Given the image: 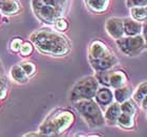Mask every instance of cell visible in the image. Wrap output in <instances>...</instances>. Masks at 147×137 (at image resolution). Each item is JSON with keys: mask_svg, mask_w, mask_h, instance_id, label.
Masks as SVG:
<instances>
[{"mask_svg": "<svg viewBox=\"0 0 147 137\" xmlns=\"http://www.w3.org/2000/svg\"><path fill=\"white\" fill-rule=\"evenodd\" d=\"M32 42L40 51L53 55H65L69 51L71 45L62 35L49 29H40L31 36Z\"/></svg>", "mask_w": 147, "mask_h": 137, "instance_id": "6da1fadb", "label": "cell"}, {"mask_svg": "<svg viewBox=\"0 0 147 137\" xmlns=\"http://www.w3.org/2000/svg\"><path fill=\"white\" fill-rule=\"evenodd\" d=\"M74 106L82 118L90 128H100L105 125L104 114L102 108L96 103L95 100H80L74 102Z\"/></svg>", "mask_w": 147, "mask_h": 137, "instance_id": "7a4b0ae2", "label": "cell"}, {"mask_svg": "<svg viewBox=\"0 0 147 137\" xmlns=\"http://www.w3.org/2000/svg\"><path fill=\"white\" fill-rule=\"evenodd\" d=\"M33 7L40 20L45 23H54L60 17V0H33Z\"/></svg>", "mask_w": 147, "mask_h": 137, "instance_id": "3957f363", "label": "cell"}, {"mask_svg": "<svg viewBox=\"0 0 147 137\" xmlns=\"http://www.w3.org/2000/svg\"><path fill=\"white\" fill-rule=\"evenodd\" d=\"M99 88V83L94 76H85L75 84L69 94V100L71 102L80 100H92Z\"/></svg>", "mask_w": 147, "mask_h": 137, "instance_id": "277c9868", "label": "cell"}, {"mask_svg": "<svg viewBox=\"0 0 147 137\" xmlns=\"http://www.w3.org/2000/svg\"><path fill=\"white\" fill-rule=\"evenodd\" d=\"M75 122V116L71 111H61L53 116L49 122L42 126V132L46 135L61 134L66 131Z\"/></svg>", "mask_w": 147, "mask_h": 137, "instance_id": "5b68a950", "label": "cell"}, {"mask_svg": "<svg viewBox=\"0 0 147 137\" xmlns=\"http://www.w3.org/2000/svg\"><path fill=\"white\" fill-rule=\"evenodd\" d=\"M117 46L125 55L136 57L145 49V41L142 35L138 36H124L116 40Z\"/></svg>", "mask_w": 147, "mask_h": 137, "instance_id": "8992f818", "label": "cell"}, {"mask_svg": "<svg viewBox=\"0 0 147 137\" xmlns=\"http://www.w3.org/2000/svg\"><path fill=\"white\" fill-rule=\"evenodd\" d=\"M105 29L113 39L118 40L124 37V29H123V19L118 17H111L106 20Z\"/></svg>", "mask_w": 147, "mask_h": 137, "instance_id": "52a82bcc", "label": "cell"}, {"mask_svg": "<svg viewBox=\"0 0 147 137\" xmlns=\"http://www.w3.org/2000/svg\"><path fill=\"white\" fill-rule=\"evenodd\" d=\"M113 55V51L108 48V46L101 40L92 41L89 46V60L102 59Z\"/></svg>", "mask_w": 147, "mask_h": 137, "instance_id": "ba28073f", "label": "cell"}, {"mask_svg": "<svg viewBox=\"0 0 147 137\" xmlns=\"http://www.w3.org/2000/svg\"><path fill=\"white\" fill-rule=\"evenodd\" d=\"M95 102L101 107L102 109L107 108L110 104L113 103L115 98H113V91L110 89V87H105L102 86L101 88H98L95 94Z\"/></svg>", "mask_w": 147, "mask_h": 137, "instance_id": "9c48e42d", "label": "cell"}, {"mask_svg": "<svg viewBox=\"0 0 147 137\" xmlns=\"http://www.w3.org/2000/svg\"><path fill=\"white\" fill-rule=\"evenodd\" d=\"M89 63L92 65V69L97 71H104V70H109L118 64V59L115 55H110L108 57L102 59H96V60H89Z\"/></svg>", "mask_w": 147, "mask_h": 137, "instance_id": "30bf717a", "label": "cell"}, {"mask_svg": "<svg viewBox=\"0 0 147 137\" xmlns=\"http://www.w3.org/2000/svg\"><path fill=\"white\" fill-rule=\"evenodd\" d=\"M121 112H122V110H121V104L117 103V102L111 103L106 108V110H105V113H104L105 124H107L108 126H116Z\"/></svg>", "mask_w": 147, "mask_h": 137, "instance_id": "8fae6325", "label": "cell"}, {"mask_svg": "<svg viewBox=\"0 0 147 137\" xmlns=\"http://www.w3.org/2000/svg\"><path fill=\"white\" fill-rule=\"evenodd\" d=\"M142 22H139L135 19L124 18L123 19V29L124 36H138L142 33Z\"/></svg>", "mask_w": 147, "mask_h": 137, "instance_id": "7c38bea8", "label": "cell"}, {"mask_svg": "<svg viewBox=\"0 0 147 137\" xmlns=\"http://www.w3.org/2000/svg\"><path fill=\"white\" fill-rule=\"evenodd\" d=\"M128 76L123 70H111L109 76V87L113 89L119 88L126 85Z\"/></svg>", "mask_w": 147, "mask_h": 137, "instance_id": "4fadbf2b", "label": "cell"}, {"mask_svg": "<svg viewBox=\"0 0 147 137\" xmlns=\"http://www.w3.org/2000/svg\"><path fill=\"white\" fill-rule=\"evenodd\" d=\"M136 116L131 115L129 113L121 112L117 125L119 126L120 128L124 129V130H134L136 128Z\"/></svg>", "mask_w": 147, "mask_h": 137, "instance_id": "5bb4252c", "label": "cell"}, {"mask_svg": "<svg viewBox=\"0 0 147 137\" xmlns=\"http://www.w3.org/2000/svg\"><path fill=\"white\" fill-rule=\"evenodd\" d=\"M132 93V88L130 86L124 85L122 87H119V88H116L113 90V98H115V102L119 104H122L123 102L127 101L131 98Z\"/></svg>", "mask_w": 147, "mask_h": 137, "instance_id": "9a60e30c", "label": "cell"}, {"mask_svg": "<svg viewBox=\"0 0 147 137\" xmlns=\"http://www.w3.org/2000/svg\"><path fill=\"white\" fill-rule=\"evenodd\" d=\"M110 0H85L86 5L94 13L100 14L107 11Z\"/></svg>", "mask_w": 147, "mask_h": 137, "instance_id": "2e32d148", "label": "cell"}, {"mask_svg": "<svg viewBox=\"0 0 147 137\" xmlns=\"http://www.w3.org/2000/svg\"><path fill=\"white\" fill-rule=\"evenodd\" d=\"M130 9V17L139 22H145L147 20V11L145 6H134Z\"/></svg>", "mask_w": 147, "mask_h": 137, "instance_id": "e0dca14e", "label": "cell"}, {"mask_svg": "<svg viewBox=\"0 0 147 137\" xmlns=\"http://www.w3.org/2000/svg\"><path fill=\"white\" fill-rule=\"evenodd\" d=\"M19 4L14 0H5L0 4V11L5 15H13L18 12Z\"/></svg>", "mask_w": 147, "mask_h": 137, "instance_id": "ac0fdd59", "label": "cell"}, {"mask_svg": "<svg viewBox=\"0 0 147 137\" xmlns=\"http://www.w3.org/2000/svg\"><path fill=\"white\" fill-rule=\"evenodd\" d=\"M11 76L13 80L18 83H25L28 81V74L24 72V70L22 69L20 65H15L11 69Z\"/></svg>", "mask_w": 147, "mask_h": 137, "instance_id": "d6986e66", "label": "cell"}, {"mask_svg": "<svg viewBox=\"0 0 147 137\" xmlns=\"http://www.w3.org/2000/svg\"><path fill=\"white\" fill-rule=\"evenodd\" d=\"M121 110H122V112L129 113V114H131V115L137 116V113H138L137 103L129 98V100L123 102V103L121 104Z\"/></svg>", "mask_w": 147, "mask_h": 137, "instance_id": "ffe728a7", "label": "cell"}, {"mask_svg": "<svg viewBox=\"0 0 147 137\" xmlns=\"http://www.w3.org/2000/svg\"><path fill=\"white\" fill-rule=\"evenodd\" d=\"M132 94H134V101L136 103H140L142 101V98H144L145 95H147V81L141 83Z\"/></svg>", "mask_w": 147, "mask_h": 137, "instance_id": "44dd1931", "label": "cell"}, {"mask_svg": "<svg viewBox=\"0 0 147 137\" xmlns=\"http://www.w3.org/2000/svg\"><path fill=\"white\" fill-rule=\"evenodd\" d=\"M110 71H111V69L104 70V71H97L96 72L95 78L97 79V81H98V83L100 85L105 86V87H109Z\"/></svg>", "mask_w": 147, "mask_h": 137, "instance_id": "7402d4cb", "label": "cell"}, {"mask_svg": "<svg viewBox=\"0 0 147 137\" xmlns=\"http://www.w3.org/2000/svg\"><path fill=\"white\" fill-rule=\"evenodd\" d=\"M54 25H55V28L59 31H65L68 28V23L67 21L63 18H60L59 17L55 22H54Z\"/></svg>", "mask_w": 147, "mask_h": 137, "instance_id": "603a6c76", "label": "cell"}, {"mask_svg": "<svg viewBox=\"0 0 147 137\" xmlns=\"http://www.w3.org/2000/svg\"><path fill=\"white\" fill-rule=\"evenodd\" d=\"M19 51L21 52V55L23 57H28V55H30L33 52V45L30 42H22Z\"/></svg>", "mask_w": 147, "mask_h": 137, "instance_id": "cb8c5ba5", "label": "cell"}, {"mask_svg": "<svg viewBox=\"0 0 147 137\" xmlns=\"http://www.w3.org/2000/svg\"><path fill=\"white\" fill-rule=\"evenodd\" d=\"M20 66H21L22 69L24 70V72L26 73L28 76L33 74V73L35 72V70H36L35 65L33 64V63H30V62H23V63L20 64Z\"/></svg>", "mask_w": 147, "mask_h": 137, "instance_id": "d4e9b609", "label": "cell"}, {"mask_svg": "<svg viewBox=\"0 0 147 137\" xmlns=\"http://www.w3.org/2000/svg\"><path fill=\"white\" fill-rule=\"evenodd\" d=\"M22 44V40L20 38H14V39L11 41V44H9V48L12 49V51L17 52L20 50V47H21Z\"/></svg>", "mask_w": 147, "mask_h": 137, "instance_id": "484cf974", "label": "cell"}, {"mask_svg": "<svg viewBox=\"0 0 147 137\" xmlns=\"http://www.w3.org/2000/svg\"><path fill=\"white\" fill-rule=\"evenodd\" d=\"M147 4V0H126V5L128 7L134 6H145Z\"/></svg>", "mask_w": 147, "mask_h": 137, "instance_id": "4316f807", "label": "cell"}, {"mask_svg": "<svg viewBox=\"0 0 147 137\" xmlns=\"http://www.w3.org/2000/svg\"><path fill=\"white\" fill-rule=\"evenodd\" d=\"M142 37L145 41V48H147V20L145 22H143V25H142Z\"/></svg>", "mask_w": 147, "mask_h": 137, "instance_id": "83f0119b", "label": "cell"}, {"mask_svg": "<svg viewBox=\"0 0 147 137\" xmlns=\"http://www.w3.org/2000/svg\"><path fill=\"white\" fill-rule=\"evenodd\" d=\"M5 96V89H4V82L2 79H0V98Z\"/></svg>", "mask_w": 147, "mask_h": 137, "instance_id": "f1b7e54d", "label": "cell"}, {"mask_svg": "<svg viewBox=\"0 0 147 137\" xmlns=\"http://www.w3.org/2000/svg\"><path fill=\"white\" fill-rule=\"evenodd\" d=\"M140 104H141V106L143 109L147 110V95H145L144 98H142V101L140 102Z\"/></svg>", "mask_w": 147, "mask_h": 137, "instance_id": "f546056e", "label": "cell"}, {"mask_svg": "<svg viewBox=\"0 0 147 137\" xmlns=\"http://www.w3.org/2000/svg\"><path fill=\"white\" fill-rule=\"evenodd\" d=\"M145 9H146V11H147V4H146V5H145Z\"/></svg>", "mask_w": 147, "mask_h": 137, "instance_id": "4dcf8cb0", "label": "cell"}, {"mask_svg": "<svg viewBox=\"0 0 147 137\" xmlns=\"http://www.w3.org/2000/svg\"><path fill=\"white\" fill-rule=\"evenodd\" d=\"M0 73H1V72H0Z\"/></svg>", "mask_w": 147, "mask_h": 137, "instance_id": "1f68e13d", "label": "cell"}]
</instances>
